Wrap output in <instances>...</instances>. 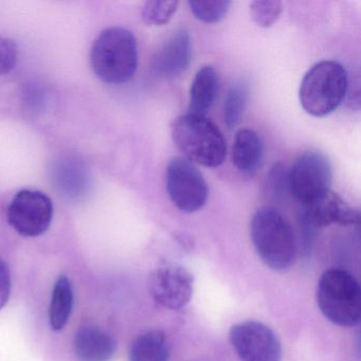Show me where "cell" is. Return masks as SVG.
Segmentation results:
<instances>
[{"instance_id":"obj_1","label":"cell","mask_w":361,"mask_h":361,"mask_svg":"<svg viewBox=\"0 0 361 361\" xmlns=\"http://www.w3.org/2000/svg\"><path fill=\"white\" fill-rule=\"evenodd\" d=\"M250 236L259 259L271 269L284 271L295 263L297 238L289 221L271 207L259 208L250 223Z\"/></svg>"},{"instance_id":"obj_2","label":"cell","mask_w":361,"mask_h":361,"mask_svg":"<svg viewBox=\"0 0 361 361\" xmlns=\"http://www.w3.org/2000/svg\"><path fill=\"white\" fill-rule=\"evenodd\" d=\"M90 65L101 81L124 84L138 68V45L128 29L111 27L100 33L90 51Z\"/></svg>"},{"instance_id":"obj_3","label":"cell","mask_w":361,"mask_h":361,"mask_svg":"<svg viewBox=\"0 0 361 361\" xmlns=\"http://www.w3.org/2000/svg\"><path fill=\"white\" fill-rule=\"evenodd\" d=\"M317 303L325 318L334 324L356 326L361 317V289L358 281L343 268L325 270L317 287Z\"/></svg>"},{"instance_id":"obj_4","label":"cell","mask_w":361,"mask_h":361,"mask_svg":"<svg viewBox=\"0 0 361 361\" xmlns=\"http://www.w3.org/2000/svg\"><path fill=\"white\" fill-rule=\"evenodd\" d=\"M348 87V73L343 66L335 61H322L304 75L300 86V103L308 115L325 117L343 102Z\"/></svg>"},{"instance_id":"obj_5","label":"cell","mask_w":361,"mask_h":361,"mask_svg":"<svg viewBox=\"0 0 361 361\" xmlns=\"http://www.w3.org/2000/svg\"><path fill=\"white\" fill-rule=\"evenodd\" d=\"M175 145L191 162L217 168L227 157V143L219 128L206 117L185 115L172 126Z\"/></svg>"},{"instance_id":"obj_6","label":"cell","mask_w":361,"mask_h":361,"mask_svg":"<svg viewBox=\"0 0 361 361\" xmlns=\"http://www.w3.org/2000/svg\"><path fill=\"white\" fill-rule=\"evenodd\" d=\"M331 178L326 156L318 151L305 152L289 170V192L300 204H307L329 191Z\"/></svg>"},{"instance_id":"obj_7","label":"cell","mask_w":361,"mask_h":361,"mask_svg":"<svg viewBox=\"0 0 361 361\" xmlns=\"http://www.w3.org/2000/svg\"><path fill=\"white\" fill-rule=\"evenodd\" d=\"M166 180L171 200L183 212H196L206 204L209 196L206 179L187 158L175 157L169 162Z\"/></svg>"},{"instance_id":"obj_8","label":"cell","mask_w":361,"mask_h":361,"mask_svg":"<svg viewBox=\"0 0 361 361\" xmlns=\"http://www.w3.org/2000/svg\"><path fill=\"white\" fill-rule=\"evenodd\" d=\"M7 216L18 234L35 238L49 229L54 219V204L43 192L22 190L8 207Z\"/></svg>"},{"instance_id":"obj_9","label":"cell","mask_w":361,"mask_h":361,"mask_svg":"<svg viewBox=\"0 0 361 361\" xmlns=\"http://www.w3.org/2000/svg\"><path fill=\"white\" fill-rule=\"evenodd\" d=\"M300 225L306 243L312 240L317 230L331 225H358L360 215L341 196L335 192L327 191L320 197L307 204H301Z\"/></svg>"},{"instance_id":"obj_10","label":"cell","mask_w":361,"mask_h":361,"mask_svg":"<svg viewBox=\"0 0 361 361\" xmlns=\"http://www.w3.org/2000/svg\"><path fill=\"white\" fill-rule=\"evenodd\" d=\"M230 343L242 361H281L282 346L274 331L257 321L233 325Z\"/></svg>"},{"instance_id":"obj_11","label":"cell","mask_w":361,"mask_h":361,"mask_svg":"<svg viewBox=\"0 0 361 361\" xmlns=\"http://www.w3.org/2000/svg\"><path fill=\"white\" fill-rule=\"evenodd\" d=\"M194 278L185 267L166 265L152 272L149 290L156 303L169 310H178L191 301Z\"/></svg>"},{"instance_id":"obj_12","label":"cell","mask_w":361,"mask_h":361,"mask_svg":"<svg viewBox=\"0 0 361 361\" xmlns=\"http://www.w3.org/2000/svg\"><path fill=\"white\" fill-rule=\"evenodd\" d=\"M192 42L185 29L175 31L156 52L153 59L154 71L166 79L178 77L191 63Z\"/></svg>"},{"instance_id":"obj_13","label":"cell","mask_w":361,"mask_h":361,"mask_svg":"<svg viewBox=\"0 0 361 361\" xmlns=\"http://www.w3.org/2000/svg\"><path fill=\"white\" fill-rule=\"evenodd\" d=\"M73 350L79 361H111L117 352V341L100 327L83 325L75 331Z\"/></svg>"},{"instance_id":"obj_14","label":"cell","mask_w":361,"mask_h":361,"mask_svg":"<svg viewBox=\"0 0 361 361\" xmlns=\"http://www.w3.org/2000/svg\"><path fill=\"white\" fill-rule=\"evenodd\" d=\"M219 80L212 66H204L198 71L190 90L188 115L206 117L216 100Z\"/></svg>"},{"instance_id":"obj_15","label":"cell","mask_w":361,"mask_h":361,"mask_svg":"<svg viewBox=\"0 0 361 361\" xmlns=\"http://www.w3.org/2000/svg\"><path fill=\"white\" fill-rule=\"evenodd\" d=\"M263 158L261 137L252 130H238L232 147V161L235 168L246 176H252Z\"/></svg>"},{"instance_id":"obj_16","label":"cell","mask_w":361,"mask_h":361,"mask_svg":"<svg viewBox=\"0 0 361 361\" xmlns=\"http://www.w3.org/2000/svg\"><path fill=\"white\" fill-rule=\"evenodd\" d=\"M170 350L168 336L159 329H152L141 334L133 341L128 360L169 361Z\"/></svg>"},{"instance_id":"obj_17","label":"cell","mask_w":361,"mask_h":361,"mask_svg":"<svg viewBox=\"0 0 361 361\" xmlns=\"http://www.w3.org/2000/svg\"><path fill=\"white\" fill-rule=\"evenodd\" d=\"M73 285L68 276L62 274L54 283L50 301L49 323L51 329L59 331L66 326L73 312Z\"/></svg>"},{"instance_id":"obj_18","label":"cell","mask_w":361,"mask_h":361,"mask_svg":"<svg viewBox=\"0 0 361 361\" xmlns=\"http://www.w3.org/2000/svg\"><path fill=\"white\" fill-rule=\"evenodd\" d=\"M248 90L243 83H238L232 86L226 97L225 106H224V118L226 126L232 130L240 123L246 106Z\"/></svg>"},{"instance_id":"obj_19","label":"cell","mask_w":361,"mask_h":361,"mask_svg":"<svg viewBox=\"0 0 361 361\" xmlns=\"http://www.w3.org/2000/svg\"><path fill=\"white\" fill-rule=\"evenodd\" d=\"M178 5V1L174 0L147 1L141 12L143 22L149 26H164L168 24L172 16L176 13Z\"/></svg>"},{"instance_id":"obj_20","label":"cell","mask_w":361,"mask_h":361,"mask_svg":"<svg viewBox=\"0 0 361 361\" xmlns=\"http://www.w3.org/2000/svg\"><path fill=\"white\" fill-rule=\"evenodd\" d=\"M231 3L228 0H208V1H189L195 18L206 24H215L221 22L229 12Z\"/></svg>"},{"instance_id":"obj_21","label":"cell","mask_w":361,"mask_h":361,"mask_svg":"<svg viewBox=\"0 0 361 361\" xmlns=\"http://www.w3.org/2000/svg\"><path fill=\"white\" fill-rule=\"evenodd\" d=\"M283 4L278 0H257L250 5L251 18L261 28H269L280 18Z\"/></svg>"},{"instance_id":"obj_22","label":"cell","mask_w":361,"mask_h":361,"mask_svg":"<svg viewBox=\"0 0 361 361\" xmlns=\"http://www.w3.org/2000/svg\"><path fill=\"white\" fill-rule=\"evenodd\" d=\"M268 193L276 202H283L290 195L289 192V170L282 162L270 169L267 176Z\"/></svg>"},{"instance_id":"obj_23","label":"cell","mask_w":361,"mask_h":361,"mask_svg":"<svg viewBox=\"0 0 361 361\" xmlns=\"http://www.w3.org/2000/svg\"><path fill=\"white\" fill-rule=\"evenodd\" d=\"M18 48L16 42L0 35V75L11 73L16 66Z\"/></svg>"},{"instance_id":"obj_24","label":"cell","mask_w":361,"mask_h":361,"mask_svg":"<svg viewBox=\"0 0 361 361\" xmlns=\"http://www.w3.org/2000/svg\"><path fill=\"white\" fill-rule=\"evenodd\" d=\"M12 282L9 266L0 257V310L7 305L11 295Z\"/></svg>"}]
</instances>
